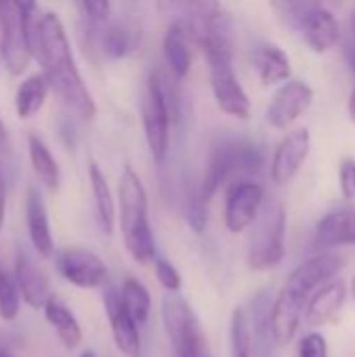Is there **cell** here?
I'll return each instance as SVG.
<instances>
[{
  "label": "cell",
  "instance_id": "19",
  "mask_svg": "<svg viewBox=\"0 0 355 357\" xmlns=\"http://www.w3.org/2000/svg\"><path fill=\"white\" fill-rule=\"evenodd\" d=\"M347 299V289L341 280H333L318 289L305 305V322L312 328H322L331 324L343 310Z\"/></svg>",
  "mask_w": 355,
  "mask_h": 357
},
{
  "label": "cell",
  "instance_id": "48",
  "mask_svg": "<svg viewBox=\"0 0 355 357\" xmlns=\"http://www.w3.org/2000/svg\"><path fill=\"white\" fill-rule=\"evenodd\" d=\"M352 295H354V299H355V276H354V280H352Z\"/></svg>",
  "mask_w": 355,
  "mask_h": 357
},
{
  "label": "cell",
  "instance_id": "26",
  "mask_svg": "<svg viewBox=\"0 0 355 357\" xmlns=\"http://www.w3.org/2000/svg\"><path fill=\"white\" fill-rule=\"evenodd\" d=\"M88 178H90V188H92V199H94V213H96V222L98 228L111 236L115 230V220H117V211H115V199L111 192V186L103 174V169L96 163H90L88 167Z\"/></svg>",
  "mask_w": 355,
  "mask_h": 357
},
{
  "label": "cell",
  "instance_id": "45",
  "mask_svg": "<svg viewBox=\"0 0 355 357\" xmlns=\"http://www.w3.org/2000/svg\"><path fill=\"white\" fill-rule=\"evenodd\" d=\"M349 36H352V44L355 46V10L349 17Z\"/></svg>",
  "mask_w": 355,
  "mask_h": 357
},
{
  "label": "cell",
  "instance_id": "18",
  "mask_svg": "<svg viewBox=\"0 0 355 357\" xmlns=\"http://www.w3.org/2000/svg\"><path fill=\"white\" fill-rule=\"evenodd\" d=\"M314 245L318 249L355 247V207H341L326 213L316 226Z\"/></svg>",
  "mask_w": 355,
  "mask_h": 357
},
{
  "label": "cell",
  "instance_id": "36",
  "mask_svg": "<svg viewBox=\"0 0 355 357\" xmlns=\"http://www.w3.org/2000/svg\"><path fill=\"white\" fill-rule=\"evenodd\" d=\"M339 188L347 201L355 199V159L345 157L339 165Z\"/></svg>",
  "mask_w": 355,
  "mask_h": 357
},
{
  "label": "cell",
  "instance_id": "40",
  "mask_svg": "<svg viewBox=\"0 0 355 357\" xmlns=\"http://www.w3.org/2000/svg\"><path fill=\"white\" fill-rule=\"evenodd\" d=\"M184 357H213V356H211L209 343H203V345H199L197 349H192L190 354H186Z\"/></svg>",
  "mask_w": 355,
  "mask_h": 357
},
{
  "label": "cell",
  "instance_id": "13",
  "mask_svg": "<svg viewBox=\"0 0 355 357\" xmlns=\"http://www.w3.org/2000/svg\"><path fill=\"white\" fill-rule=\"evenodd\" d=\"M343 270H345V257L324 251V253L314 255L299 268H295L285 287H289L291 291L310 299L318 289L333 282Z\"/></svg>",
  "mask_w": 355,
  "mask_h": 357
},
{
  "label": "cell",
  "instance_id": "23",
  "mask_svg": "<svg viewBox=\"0 0 355 357\" xmlns=\"http://www.w3.org/2000/svg\"><path fill=\"white\" fill-rule=\"evenodd\" d=\"M272 307H274L272 295L268 291H259L251 299V307L247 310L259 357H272V347L276 345L272 335Z\"/></svg>",
  "mask_w": 355,
  "mask_h": 357
},
{
  "label": "cell",
  "instance_id": "41",
  "mask_svg": "<svg viewBox=\"0 0 355 357\" xmlns=\"http://www.w3.org/2000/svg\"><path fill=\"white\" fill-rule=\"evenodd\" d=\"M293 2H297V0H293ZM318 2H320V0H305V2H301V4H297L295 8H291V10H295V13H297V17H299L303 10H308V8H312V6H320Z\"/></svg>",
  "mask_w": 355,
  "mask_h": 357
},
{
  "label": "cell",
  "instance_id": "35",
  "mask_svg": "<svg viewBox=\"0 0 355 357\" xmlns=\"http://www.w3.org/2000/svg\"><path fill=\"white\" fill-rule=\"evenodd\" d=\"M297 357H328V343L322 333H308L297 343Z\"/></svg>",
  "mask_w": 355,
  "mask_h": 357
},
{
  "label": "cell",
  "instance_id": "38",
  "mask_svg": "<svg viewBox=\"0 0 355 357\" xmlns=\"http://www.w3.org/2000/svg\"><path fill=\"white\" fill-rule=\"evenodd\" d=\"M4 213H6V172L0 167V230L4 226Z\"/></svg>",
  "mask_w": 355,
  "mask_h": 357
},
{
  "label": "cell",
  "instance_id": "49",
  "mask_svg": "<svg viewBox=\"0 0 355 357\" xmlns=\"http://www.w3.org/2000/svg\"><path fill=\"white\" fill-rule=\"evenodd\" d=\"M0 2H2V0H0Z\"/></svg>",
  "mask_w": 355,
  "mask_h": 357
},
{
  "label": "cell",
  "instance_id": "10",
  "mask_svg": "<svg viewBox=\"0 0 355 357\" xmlns=\"http://www.w3.org/2000/svg\"><path fill=\"white\" fill-rule=\"evenodd\" d=\"M54 268L69 284L77 289H98L105 284L109 274L105 261L84 247H65L56 251Z\"/></svg>",
  "mask_w": 355,
  "mask_h": 357
},
{
  "label": "cell",
  "instance_id": "9",
  "mask_svg": "<svg viewBox=\"0 0 355 357\" xmlns=\"http://www.w3.org/2000/svg\"><path fill=\"white\" fill-rule=\"evenodd\" d=\"M264 203H266V192L262 184L247 178L234 180L228 188L226 207H224V224L228 232L241 234L247 228H251Z\"/></svg>",
  "mask_w": 355,
  "mask_h": 357
},
{
  "label": "cell",
  "instance_id": "7",
  "mask_svg": "<svg viewBox=\"0 0 355 357\" xmlns=\"http://www.w3.org/2000/svg\"><path fill=\"white\" fill-rule=\"evenodd\" d=\"M0 29H2L0 52H2L4 67L13 75H19L25 71V67L31 59V48H29V40H27L25 15L15 6L13 0L0 2Z\"/></svg>",
  "mask_w": 355,
  "mask_h": 357
},
{
  "label": "cell",
  "instance_id": "34",
  "mask_svg": "<svg viewBox=\"0 0 355 357\" xmlns=\"http://www.w3.org/2000/svg\"><path fill=\"white\" fill-rule=\"evenodd\" d=\"M155 276L167 293H180L182 291V276L172 261L157 257L155 259Z\"/></svg>",
  "mask_w": 355,
  "mask_h": 357
},
{
  "label": "cell",
  "instance_id": "43",
  "mask_svg": "<svg viewBox=\"0 0 355 357\" xmlns=\"http://www.w3.org/2000/svg\"><path fill=\"white\" fill-rule=\"evenodd\" d=\"M347 113H349V119L355 123V88L349 94V100H347Z\"/></svg>",
  "mask_w": 355,
  "mask_h": 357
},
{
  "label": "cell",
  "instance_id": "33",
  "mask_svg": "<svg viewBox=\"0 0 355 357\" xmlns=\"http://www.w3.org/2000/svg\"><path fill=\"white\" fill-rule=\"evenodd\" d=\"M207 201L201 199L199 190H195L188 199H186V207H184V215L186 222L190 226V230L195 234H203L207 230V222H209V211H207Z\"/></svg>",
  "mask_w": 355,
  "mask_h": 357
},
{
  "label": "cell",
  "instance_id": "29",
  "mask_svg": "<svg viewBox=\"0 0 355 357\" xmlns=\"http://www.w3.org/2000/svg\"><path fill=\"white\" fill-rule=\"evenodd\" d=\"M50 84L44 73H33L23 79L15 92V111L21 119L33 117L46 102Z\"/></svg>",
  "mask_w": 355,
  "mask_h": 357
},
{
  "label": "cell",
  "instance_id": "2",
  "mask_svg": "<svg viewBox=\"0 0 355 357\" xmlns=\"http://www.w3.org/2000/svg\"><path fill=\"white\" fill-rule=\"evenodd\" d=\"M119 228L126 251L142 266L157 259V245L149 222V197L140 176L123 167L119 178Z\"/></svg>",
  "mask_w": 355,
  "mask_h": 357
},
{
  "label": "cell",
  "instance_id": "30",
  "mask_svg": "<svg viewBox=\"0 0 355 357\" xmlns=\"http://www.w3.org/2000/svg\"><path fill=\"white\" fill-rule=\"evenodd\" d=\"M230 357H259L245 307H234L230 316Z\"/></svg>",
  "mask_w": 355,
  "mask_h": 357
},
{
  "label": "cell",
  "instance_id": "28",
  "mask_svg": "<svg viewBox=\"0 0 355 357\" xmlns=\"http://www.w3.org/2000/svg\"><path fill=\"white\" fill-rule=\"evenodd\" d=\"M27 153H29V161H31V167H33L38 180L48 190H56L61 184V169H59L56 159L52 157L48 144L36 132L27 134Z\"/></svg>",
  "mask_w": 355,
  "mask_h": 357
},
{
  "label": "cell",
  "instance_id": "16",
  "mask_svg": "<svg viewBox=\"0 0 355 357\" xmlns=\"http://www.w3.org/2000/svg\"><path fill=\"white\" fill-rule=\"evenodd\" d=\"M297 21H299V27L303 31L308 46L314 52L322 54V52H328L331 48L337 46V42L341 38L339 21L324 6H312V8L303 10L297 17Z\"/></svg>",
  "mask_w": 355,
  "mask_h": 357
},
{
  "label": "cell",
  "instance_id": "31",
  "mask_svg": "<svg viewBox=\"0 0 355 357\" xmlns=\"http://www.w3.org/2000/svg\"><path fill=\"white\" fill-rule=\"evenodd\" d=\"M119 295H121V301L128 310V314L136 320V324L142 328L146 322H149V316H151V293L149 289L134 276H128L123 282H121V289H119Z\"/></svg>",
  "mask_w": 355,
  "mask_h": 357
},
{
  "label": "cell",
  "instance_id": "25",
  "mask_svg": "<svg viewBox=\"0 0 355 357\" xmlns=\"http://www.w3.org/2000/svg\"><path fill=\"white\" fill-rule=\"evenodd\" d=\"M253 65L264 86H280L291 79V59L276 44H264L253 52Z\"/></svg>",
  "mask_w": 355,
  "mask_h": 357
},
{
  "label": "cell",
  "instance_id": "39",
  "mask_svg": "<svg viewBox=\"0 0 355 357\" xmlns=\"http://www.w3.org/2000/svg\"><path fill=\"white\" fill-rule=\"evenodd\" d=\"M13 2H15V6H17L23 15H29V13L36 10V0H13Z\"/></svg>",
  "mask_w": 355,
  "mask_h": 357
},
{
  "label": "cell",
  "instance_id": "27",
  "mask_svg": "<svg viewBox=\"0 0 355 357\" xmlns=\"http://www.w3.org/2000/svg\"><path fill=\"white\" fill-rule=\"evenodd\" d=\"M44 316H46V322L52 326L54 335L61 339V343L69 349H75L80 343H82V326L77 322V318L73 316V312L63 303L59 301L54 295L46 301L44 305Z\"/></svg>",
  "mask_w": 355,
  "mask_h": 357
},
{
  "label": "cell",
  "instance_id": "37",
  "mask_svg": "<svg viewBox=\"0 0 355 357\" xmlns=\"http://www.w3.org/2000/svg\"><path fill=\"white\" fill-rule=\"evenodd\" d=\"M82 8L90 23L103 25L111 15V0H82Z\"/></svg>",
  "mask_w": 355,
  "mask_h": 357
},
{
  "label": "cell",
  "instance_id": "21",
  "mask_svg": "<svg viewBox=\"0 0 355 357\" xmlns=\"http://www.w3.org/2000/svg\"><path fill=\"white\" fill-rule=\"evenodd\" d=\"M159 10L169 23H180L186 29H192L222 13V6L218 0H159Z\"/></svg>",
  "mask_w": 355,
  "mask_h": 357
},
{
  "label": "cell",
  "instance_id": "24",
  "mask_svg": "<svg viewBox=\"0 0 355 357\" xmlns=\"http://www.w3.org/2000/svg\"><path fill=\"white\" fill-rule=\"evenodd\" d=\"M96 48L111 61L126 59L138 48V29L130 23H111L96 29Z\"/></svg>",
  "mask_w": 355,
  "mask_h": 357
},
{
  "label": "cell",
  "instance_id": "1",
  "mask_svg": "<svg viewBox=\"0 0 355 357\" xmlns=\"http://www.w3.org/2000/svg\"><path fill=\"white\" fill-rule=\"evenodd\" d=\"M27 23V40L31 48V56L44 69V75L54 90V94L63 100V105L80 119L90 121L96 115L94 98L84 84L71 52V44L65 31L63 21L56 13L25 15Z\"/></svg>",
  "mask_w": 355,
  "mask_h": 357
},
{
  "label": "cell",
  "instance_id": "15",
  "mask_svg": "<svg viewBox=\"0 0 355 357\" xmlns=\"http://www.w3.org/2000/svg\"><path fill=\"white\" fill-rule=\"evenodd\" d=\"M308 299L289 287H282V291L274 299L272 307V335L276 347H287L293 343V339L299 333L301 318L305 312Z\"/></svg>",
  "mask_w": 355,
  "mask_h": 357
},
{
  "label": "cell",
  "instance_id": "8",
  "mask_svg": "<svg viewBox=\"0 0 355 357\" xmlns=\"http://www.w3.org/2000/svg\"><path fill=\"white\" fill-rule=\"evenodd\" d=\"M207 65H209V75H211V92L220 111L243 121L249 119L251 100L245 88L241 86L239 77L234 75L232 59L230 56L207 59Z\"/></svg>",
  "mask_w": 355,
  "mask_h": 357
},
{
  "label": "cell",
  "instance_id": "46",
  "mask_svg": "<svg viewBox=\"0 0 355 357\" xmlns=\"http://www.w3.org/2000/svg\"><path fill=\"white\" fill-rule=\"evenodd\" d=\"M80 357H96V354H94L92 349H86V351H82V356Z\"/></svg>",
  "mask_w": 355,
  "mask_h": 357
},
{
  "label": "cell",
  "instance_id": "42",
  "mask_svg": "<svg viewBox=\"0 0 355 357\" xmlns=\"http://www.w3.org/2000/svg\"><path fill=\"white\" fill-rule=\"evenodd\" d=\"M345 59H347V63H349L352 71L355 73V46L352 44V42H347V44H345Z\"/></svg>",
  "mask_w": 355,
  "mask_h": 357
},
{
  "label": "cell",
  "instance_id": "11",
  "mask_svg": "<svg viewBox=\"0 0 355 357\" xmlns=\"http://www.w3.org/2000/svg\"><path fill=\"white\" fill-rule=\"evenodd\" d=\"M314 102V90L299 79H289L274 92L266 119L274 130H289Z\"/></svg>",
  "mask_w": 355,
  "mask_h": 357
},
{
  "label": "cell",
  "instance_id": "22",
  "mask_svg": "<svg viewBox=\"0 0 355 357\" xmlns=\"http://www.w3.org/2000/svg\"><path fill=\"white\" fill-rule=\"evenodd\" d=\"M190 33L180 23H169L163 36V56L174 73L176 79H184L192 65V50H190Z\"/></svg>",
  "mask_w": 355,
  "mask_h": 357
},
{
  "label": "cell",
  "instance_id": "5",
  "mask_svg": "<svg viewBox=\"0 0 355 357\" xmlns=\"http://www.w3.org/2000/svg\"><path fill=\"white\" fill-rule=\"evenodd\" d=\"M287 211L278 199H266L249 238L247 261L255 272L276 270L287 255Z\"/></svg>",
  "mask_w": 355,
  "mask_h": 357
},
{
  "label": "cell",
  "instance_id": "12",
  "mask_svg": "<svg viewBox=\"0 0 355 357\" xmlns=\"http://www.w3.org/2000/svg\"><path fill=\"white\" fill-rule=\"evenodd\" d=\"M312 136L308 128H297L289 132L276 146L270 163V178L276 186H287L303 167L310 157Z\"/></svg>",
  "mask_w": 355,
  "mask_h": 357
},
{
  "label": "cell",
  "instance_id": "14",
  "mask_svg": "<svg viewBox=\"0 0 355 357\" xmlns=\"http://www.w3.org/2000/svg\"><path fill=\"white\" fill-rule=\"evenodd\" d=\"M103 301H105V314H107L111 335H113V341H115L117 349L126 357H142L140 326L128 314L119 291L117 289H107Z\"/></svg>",
  "mask_w": 355,
  "mask_h": 357
},
{
  "label": "cell",
  "instance_id": "4",
  "mask_svg": "<svg viewBox=\"0 0 355 357\" xmlns=\"http://www.w3.org/2000/svg\"><path fill=\"white\" fill-rule=\"evenodd\" d=\"M178 98L167 82L151 71L146 75L144 94H142V126L144 138L151 151V157L157 165H161L169 151V126L176 119Z\"/></svg>",
  "mask_w": 355,
  "mask_h": 357
},
{
  "label": "cell",
  "instance_id": "20",
  "mask_svg": "<svg viewBox=\"0 0 355 357\" xmlns=\"http://www.w3.org/2000/svg\"><path fill=\"white\" fill-rule=\"evenodd\" d=\"M25 222H27V234L31 241V247L40 257H52L54 255V238L48 222L46 205L36 188H29L27 201H25Z\"/></svg>",
  "mask_w": 355,
  "mask_h": 357
},
{
  "label": "cell",
  "instance_id": "3",
  "mask_svg": "<svg viewBox=\"0 0 355 357\" xmlns=\"http://www.w3.org/2000/svg\"><path fill=\"white\" fill-rule=\"evenodd\" d=\"M264 163L266 157L257 144L241 138H222L211 149L207 167L197 190L201 199L209 203L228 180H241L245 176L259 174Z\"/></svg>",
  "mask_w": 355,
  "mask_h": 357
},
{
  "label": "cell",
  "instance_id": "32",
  "mask_svg": "<svg viewBox=\"0 0 355 357\" xmlns=\"http://www.w3.org/2000/svg\"><path fill=\"white\" fill-rule=\"evenodd\" d=\"M19 301L21 293L15 282V276H6L4 272H0V318L6 322L15 320L19 314Z\"/></svg>",
  "mask_w": 355,
  "mask_h": 357
},
{
  "label": "cell",
  "instance_id": "6",
  "mask_svg": "<svg viewBox=\"0 0 355 357\" xmlns=\"http://www.w3.org/2000/svg\"><path fill=\"white\" fill-rule=\"evenodd\" d=\"M161 320H163L165 335L172 343V349H174L176 357H184L192 349H197L199 345L207 343V337L199 324L197 314L178 293H165L163 295Z\"/></svg>",
  "mask_w": 355,
  "mask_h": 357
},
{
  "label": "cell",
  "instance_id": "47",
  "mask_svg": "<svg viewBox=\"0 0 355 357\" xmlns=\"http://www.w3.org/2000/svg\"><path fill=\"white\" fill-rule=\"evenodd\" d=\"M0 357H13V356H10V354H6V351H4V349L0 347Z\"/></svg>",
  "mask_w": 355,
  "mask_h": 357
},
{
  "label": "cell",
  "instance_id": "17",
  "mask_svg": "<svg viewBox=\"0 0 355 357\" xmlns=\"http://www.w3.org/2000/svg\"><path fill=\"white\" fill-rule=\"evenodd\" d=\"M15 282L19 287L21 299L29 307H33V310H44L46 301L52 297L50 278L25 253H17V259H15Z\"/></svg>",
  "mask_w": 355,
  "mask_h": 357
},
{
  "label": "cell",
  "instance_id": "44",
  "mask_svg": "<svg viewBox=\"0 0 355 357\" xmlns=\"http://www.w3.org/2000/svg\"><path fill=\"white\" fill-rule=\"evenodd\" d=\"M270 2H272L274 8H280V10H287L293 4V0H270Z\"/></svg>",
  "mask_w": 355,
  "mask_h": 357
}]
</instances>
